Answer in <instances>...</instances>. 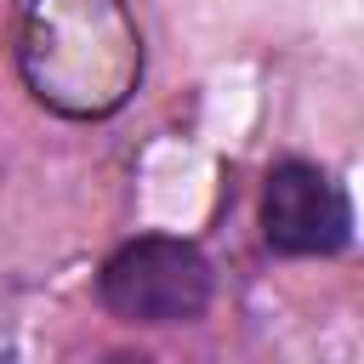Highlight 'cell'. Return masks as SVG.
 I'll return each mask as SVG.
<instances>
[{"mask_svg":"<svg viewBox=\"0 0 364 364\" xmlns=\"http://www.w3.org/2000/svg\"><path fill=\"white\" fill-rule=\"evenodd\" d=\"M210 301V262L188 239L142 233L102 267V307L125 324H188Z\"/></svg>","mask_w":364,"mask_h":364,"instance_id":"7a4b0ae2","label":"cell"},{"mask_svg":"<svg viewBox=\"0 0 364 364\" xmlns=\"http://www.w3.org/2000/svg\"><path fill=\"white\" fill-rule=\"evenodd\" d=\"M17 68L46 108L102 119L142 80V40L119 0H17Z\"/></svg>","mask_w":364,"mask_h":364,"instance_id":"6da1fadb","label":"cell"},{"mask_svg":"<svg viewBox=\"0 0 364 364\" xmlns=\"http://www.w3.org/2000/svg\"><path fill=\"white\" fill-rule=\"evenodd\" d=\"M353 233V205L341 182L307 159H284L262 188V239L279 256H330Z\"/></svg>","mask_w":364,"mask_h":364,"instance_id":"3957f363","label":"cell"}]
</instances>
